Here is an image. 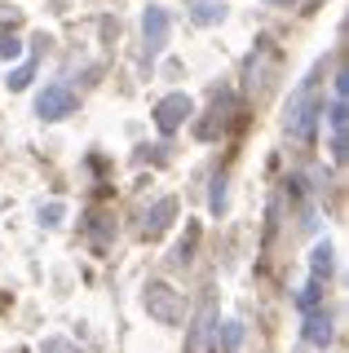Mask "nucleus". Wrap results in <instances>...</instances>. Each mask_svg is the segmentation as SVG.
I'll return each instance as SVG.
<instances>
[{"mask_svg":"<svg viewBox=\"0 0 349 353\" xmlns=\"http://www.w3.org/2000/svg\"><path fill=\"white\" fill-rule=\"evenodd\" d=\"M172 212H177V203H172V199H159L155 212H146V234H159V230L172 221Z\"/></svg>","mask_w":349,"mask_h":353,"instance_id":"8","label":"nucleus"},{"mask_svg":"<svg viewBox=\"0 0 349 353\" xmlns=\"http://www.w3.org/2000/svg\"><path fill=\"white\" fill-rule=\"evenodd\" d=\"M146 309L159 318V323H168V327H177L181 318H186V305H181V296L172 292L168 283H150L146 287Z\"/></svg>","mask_w":349,"mask_h":353,"instance_id":"2","label":"nucleus"},{"mask_svg":"<svg viewBox=\"0 0 349 353\" xmlns=\"http://www.w3.org/2000/svg\"><path fill=\"white\" fill-rule=\"evenodd\" d=\"M332 314H327V309H305V340H310V345H319V349H327L332 345Z\"/></svg>","mask_w":349,"mask_h":353,"instance_id":"6","label":"nucleus"},{"mask_svg":"<svg viewBox=\"0 0 349 353\" xmlns=\"http://www.w3.org/2000/svg\"><path fill=\"white\" fill-rule=\"evenodd\" d=\"M45 353H80V349H75L71 340H62V336H49L45 340Z\"/></svg>","mask_w":349,"mask_h":353,"instance_id":"13","label":"nucleus"},{"mask_svg":"<svg viewBox=\"0 0 349 353\" xmlns=\"http://www.w3.org/2000/svg\"><path fill=\"white\" fill-rule=\"evenodd\" d=\"M275 5H288V0H275Z\"/></svg>","mask_w":349,"mask_h":353,"instance_id":"17","label":"nucleus"},{"mask_svg":"<svg viewBox=\"0 0 349 353\" xmlns=\"http://www.w3.org/2000/svg\"><path fill=\"white\" fill-rule=\"evenodd\" d=\"M221 208H226V181L217 176L212 181V212H221Z\"/></svg>","mask_w":349,"mask_h":353,"instance_id":"16","label":"nucleus"},{"mask_svg":"<svg viewBox=\"0 0 349 353\" xmlns=\"http://www.w3.org/2000/svg\"><path fill=\"white\" fill-rule=\"evenodd\" d=\"M27 84H31V62H27V66H18V71L9 75V88H27Z\"/></svg>","mask_w":349,"mask_h":353,"instance_id":"14","label":"nucleus"},{"mask_svg":"<svg viewBox=\"0 0 349 353\" xmlns=\"http://www.w3.org/2000/svg\"><path fill=\"white\" fill-rule=\"evenodd\" d=\"M221 14H226V9L217 5V0H195V5H190V18H195V22H203V27H208V22H217Z\"/></svg>","mask_w":349,"mask_h":353,"instance_id":"9","label":"nucleus"},{"mask_svg":"<svg viewBox=\"0 0 349 353\" xmlns=\"http://www.w3.org/2000/svg\"><path fill=\"white\" fill-rule=\"evenodd\" d=\"M212 305H203L199 309V323L190 327V353H208V336H212Z\"/></svg>","mask_w":349,"mask_h":353,"instance_id":"7","label":"nucleus"},{"mask_svg":"<svg viewBox=\"0 0 349 353\" xmlns=\"http://www.w3.org/2000/svg\"><path fill=\"white\" fill-rule=\"evenodd\" d=\"M190 110H195V102H190L186 93H168V97L155 106V124H159V132H177L181 124H186Z\"/></svg>","mask_w":349,"mask_h":353,"instance_id":"4","label":"nucleus"},{"mask_svg":"<svg viewBox=\"0 0 349 353\" xmlns=\"http://www.w3.org/2000/svg\"><path fill=\"white\" fill-rule=\"evenodd\" d=\"M141 31H146V53L155 58V53H163V44H168V9L150 5L146 9V22H141Z\"/></svg>","mask_w":349,"mask_h":353,"instance_id":"5","label":"nucleus"},{"mask_svg":"<svg viewBox=\"0 0 349 353\" xmlns=\"http://www.w3.org/2000/svg\"><path fill=\"white\" fill-rule=\"evenodd\" d=\"M319 75H323V66L310 71V80H305L297 93H292V102H288V132L301 137V141L314 132V124H319Z\"/></svg>","mask_w":349,"mask_h":353,"instance_id":"1","label":"nucleus"},{"mask_svg":"<svg viewBox=\"0 0 349 353\" xmlns=\"http://www.w3.org/2000/svg\"><path fill=\"white\" fill-rule=\"evenodd\" d=\"M23 53V40L18 36H0V58H18Z\"/></svg>","mask_w":349,"mask_h":353,"instance_id":"12","label":"nucleus"},{"mask_svg":"<svg viewBox=\"0 0 349 353\" xmlns=\"http://www.w3.org/2000/svg\"><path fill=\"white\" fill-rule=\"evenodd\" d=\"M319 287H323V279H310V287L301 292V309H314V305H319Z\"/></svg>","mask_w":349,"mask_h":353,"instance_id":"11","label":"nucleus"},{"mask_svg":"<svg viewBox=\"0 0 349 353\" xmlns=\"http://www.w3.org/2000/svg\"><path fill=\"white\" fill-rule=\"evenodd\" d=\"M36 110H40L45 119H67V115H75V110H80V97H75L67 84H49L45 93L36 97Z\"/></svg>","mask_w":349,"mask_h":353,"instance_id":"3","label":"nucleus"},{"mask_svg":"<svg viewBox=\"0 0 349 353\" xmlns=\"http://www.w3.org/2000/svg\"><path fill=\"white\" fill-rule=\"evenodd\" d=\"M332 274V243H319L314 248V279H327Z\"/></svg>","mask_w":349,"mask_h":353,"instance_id":"10","label":"nucleus"},{"mask_svg":"<svg viewBox=\"0 0 349 353\" xmlns=\"http://www.w3.org/2000/svg\"><path fill=\"white\" fill-rule=\"evenodd\" d=\"M239 340H243L239 323H226V353H235V349H239Z\"/></svg>","mask_w":349,"mask_h":353,"instance_id":"15","label":"nucleus"}]
</instances>
